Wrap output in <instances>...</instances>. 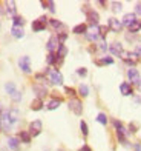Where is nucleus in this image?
Listing matches in <instances>:
<instances>
[{
    "instance_id": "cd10ccee",
    "label": "nucleus",
    "mask_w": 141,
    "mask_h": 151,
    "mask_svg": "<svg viewBox=\"0 0 141 151\" xmlns=\"http://www.w3.org/2000/svg\"><path fill=\"white\" fill-rule=\"evenodd\" d=\"M12 23H14V26H20V28H22V26L25 25V17L17 14V16L12 17Z\"/></svg>"
},
{
    "instance_id": "20e7f679",
    "label": "nucleus",
    "mask_w": 141,
    "mask_h": 151,
    "mask_svg": "<svg viewBox=\"0 0 141 151\" xmlns=\"http://www.w3.org/2000/svg\"><path fill=\"white\" fill-rule=\"evenodd\" d=\"M11 127H12V123L9 120V111L2 109V114H0V128H2L3 131H9Z\"/></svg>"
},
{
    "instance_id": "423d86ee",
    "label": "nucleus",
    "mask_w": 141,
    "mask_h": 151,
    "mask_svg": "<svg viewBox=\"0 0 141 151\" xmlns=\"http://www.w3.org/2000/svg\"><path fill=\"white\" fill-rule=\"evenodd\" d=\"M42 128H43L42 120H34V122H31V123H29V134H31V137L38 136L40 133H42Z\"/></svg>"
},
{
    "instance_id": "6ab92c4d",
    "label": "nucleus",
    "mask_w": 141,
    "mask_h": 151,
    "mask_svg": "<svg viewBox=\"0 0 141 151\" xmlns=\"http://www.w3.org/2000/svg\"><path fill=\"white\" fill-rule=\"evenodd\" d=\"M88 20L92 23V25H98V20H100V14L97 11H94V9H91V11H88Z\"/></svg>"
},
{
    "instance_id": "a19ab883",
    "label": "nucleus",
    "mask_w": 141,
    "mask_h": 151,
    "mask_svg": "<svg viewBox=\"0 0 141 151\" xmlns=\"http://www.w3.org/2000/svg\"><path fill=\"white\" fill-rule=\"evenodd\" d=\"M77 74L81 76V77H86V76H88V70H86V68H78V70H77Z\"/></svg>"
},
{
    "instance_id": "aec40b11",
    "label": "nucleus",
    "mask_w": 141,
    "mask_h": 151,
    "mask_svg": "<svg viewBox=\"0 0 141 151\" xmlns=\"http://www.w3.org/2000/svg\"><path fill=\"white\" fill-rule=\"evenodd\" d=\"M60 105H62V99H51L48 102V105H46V108H48L49 111H54V109H57Z\"/></svg>"
},
{
    "instance_id": "4be33fe9",
    "label": "nucleus",
    "mask_w": 141,
    "mask_h": 151,
    "mask_svg": "<svg viewBox=\"0 0 141 151\" xmlns=\"http://www.w3.org/2000/svg\"><path fill=\"white\" fill-rule=\"evenodd\" d=\"M18 140L23 142V143H29V142H31V134H29V131H20V133H18Z\"/></svg>"
},
{
    "instance_id": "bb28decb",
    "label": "nucleus",
    "mask_w": 141,
    "mask_h": 151,
    "mask_svg": "<svg viewBox=\"0 0 141 151\" xmlns=\"http://www.w3.org/2000/svg\"><path fill=\"white\" fill-rule=\"evenodd\" d=\"M140 29H141V20H135V22L129 26V32H132V34L138 32Z\"/></svg>"
},
{
    "instance_id": "4468645a",
    "label": "nucleus",
    "mask_w": 141,
    "mask_h": 151,
    "mask_svg": "<svg viewBox=\"0 0 141 151\" xmlns=\"http://www.w3.org/2000/svg\"><path fill=\"white\" fill-rule=\"evenodd\" d=\"M137 20V16H135V12H129V14H124L123 16V20H121V25L123 26H127V28H129V26Z\"/></svg>"
},
{
    "instance_id": "6e6552de",
    "label": "nucleus",
    "mask_w": 141,
    "mask_h": 151,
    "mask_svg": "<svg viewBox=\"0 0 141 151\" xmlns=\"http://www.w3.org/2000/svg\"><path fill=\"white\" fill-rule=\"evenodd\" d=\"M107 28L112 29L113 32H120L123 29V25H121V20H118L115 17H111L109 22H107Z\"/></svg>"
},
{
    "instance_id": "0eeeda50",
    "label": "nucleus",
    "mask_w": 141,
    "mask_h": 151,
    "mask_svg": "<svg viewBox=\"0 0 141 151\" xmlns=\"http://www.w3.org/2000/svg\"><path fill=\"white\" fill-rule=\"evenodd\" d=\"M18 66H20V70H22L23 73H26V74H29L32 71L31 70V59L28 56H23V57L18 59Z\"/></svg>"
},
{
    "instance_id": "2eb2a0df",
    "label": "nucleus",
    "mask_w": 141,
    "mask_h": 151,
    "mask_svg": "<svg viewBox=\"0 0 141 151\" xmlns=\"http://www.w3.org/2000/svg\"><path fill=\"white\" fill-rule=\"evenodd\" d=\"M8 147H9L11 151H18L20 150V140H18V137H14V136L8 137Z\"/></svg>"
},
{
    "instance_id": "a18cd8bd",
    "label": "nucleus",
    "mask_w": 141,
    "mask_h": 151,
    "mask_svg": "<svg viewBox=\"0 0 141 151\" xmlns=\"http://www.w3.org/2000/svg\"><path fill=\"white\" fill-rule=\"evenodd\" d=\"M78 151H92V148L89 147V145H83L81 148H80Z\"/></svg>"
},
{
    "instance_id": "49530a36",
    "label": "nucleus",
    "mask_w": 141,
    "mask_h": 151,
    "mask_svg": "<svg viewBox=\"0 0 141 151\" xmlns=\"http://www.w3.org/2000/svg\"><path fill=\"white\" fill-rule=\"evenodd\" d=\"M135 54H137L138 57H141V45H138V46H137V50H135Z\"/></svg>"
},
{
    "instance_id": "8fccbe9b",
    "label": "nucleus",
    "mask_w": 141,
    "mask_h": 151,
    "mask_svg": "<svg viewBox=\"0 0 141 151\" xmlns=\"http://www.w3.org/2000/svg\"><path fill=\"white\" fill-rule=\"evenodd\" d=\"M58 151H64V150H58Z\"/></svg>"
},
{
    "instance_id": "39448f33",
    "label": "nucleus",
    "mask_w": 141,
    "mask_h": 151,
    "mask_svg": "<svg viewBox=\"0 0 141 151\" xmlns=\"http://www.w3.org/2000/svg\"><path fill=\"white\" fill-rule=\"evenodd\" d=\"M46 25H48V17L42 16L40 19L34 20L31 26H32V31H34V32H40V31H45L46 29Z\"/></svg>"
},
{
    "instance_id": "a211bd4d",
    "label": "nucleus",
    "mask_w": 141,
    "mask_h": 151,
    "mask_svg": "<svg viewBox=\"0 0 141 151\" xmlns=\"http://www.w3.org/2000/svg\"><path fill=\"white\" fill-rule=\"evenodd\" d=\"M120 91H121L123 96H132L133 94V90H132V86L127 83V82H123L121 85H120Z\"/></svg>"
},
{
    "instance_id": "412c9836",
    "label": "nucleus",
    "mask_w": 141,
    "mask_h": 151,
    "mask_svg": "<svg viewBox=\"0 0 141 151\" xmlns=\"http://www.w3.org/2000/svg\"><path fill=\"white\" fill-rule=\"evenodd\" d=\"M11 34H12V37H16V39H22L25 36L23 28H20V26H12V28H11Z\"/></svg>"
},
{
    "instance_id": "4c0bfd02",
    "label": "nucleus",
    "mask_w": 141,
    "mask_h": 151,
    "mask_svg": "<svg viewBox=\"0 0 141 151\" xmlns=\"http://www.w3.org/2000/svg\"><path fill=\"white\" fill-rule=\"evenodd\" d=\"M117 137H118L120 143H123V145H126V143H127V140H126V134H123V133H117Z\"/></svg>"
},
{
    "instance_id": "9d476101",
    "label": "nucleus",
    "mask_w": 141,
    "mask_h": 151,
    "mask_svg": "<svg viewBox=\"0 0 141 151\" xmlns=\"http://www.w3.org/2000/svg\"><path fill=\"white\" fill-rule=\"evenodd\" d=\"M109 51L112 56H115V57H121V54L124 52L123 51V45L120 43V42H113L109 45Z\"/></svg>"
},
{
    "instance_id": "5701e85b",
    "label": "nucleus",
    "mask_w": 141,
    "mask_h": 151,
    "mask_svg": "<svg viewBox=\"0 0 141 151\" xmlns=\"http://www.w3.org/2000/svg\"><path fill=\"white\" fill-rule=\"evenodd\" d=\"M43 108V100L42 99H34L31 104V109L32 111H40V109Z\"/></svg>"
},
{
    "instance_id": "f3484780",
    "label": "nucleus",
    "mask_w": 141,
    "mask_h": 151,
    "mask_svg": "<svg viewBox=\"0 0 141 151\" xmlns=\"http://www.w3.org/2000/svg\"><path fill=\"white\" fill-rule=\"evenodd\" d=\"M5 6H6V12H8V14H11L12 17H14V16H17L16 2H11V0H8V2H5Z\"/></svg>"
},
{
    "instance_id": "f704fd0d",
    "label": "nucleus",
    "mask_w": 141,
    "mask_h": 151,
    "mask_svg": "<svg viewBox=\"0 0 141 151\" xmlns=\"http://www.w3.org/2000/svg\"><path fill=\"white\" fill-rule=\"evenodd\" d=\"M80 128H81V134H83V136H88V134H89V128H88V125H86L84 120L80 122Z\"/></svg>"
},
{
    "instance_id": "c85d7f7f",
    "label": "nucleus",
    "mask_w": 141,
    "mask_h": 151,
    "mask_svg": "<svg viewBox=\"0 0 141 151\" xmlns=\"http://www.w3.org/2000/svg\"><path fill=\"white\" fill-rule=\"evenodd\" d=\"M9 120H11V123L14 125V123L18 120V111L16 108H12V109H9Z\"/></svg>"
},
{
    "instance_id": "de8ad7c7",
    "label": "nucleus",
    "mask_w": 141,
    "mask_h": 151,
    "mask_svg": "<svg viewBox=\"0 0 141 151\" xmlns=\"http://www.w3.org/2000/svg\"><path fill=\"white\" fill-rule=\"evenodd\" d=\"M135 151H141V145H140V143H135Z\"/></svg>"
},
{
    "instance_id": "dca6fc26",
    "label": "nucleus",
    "mask_w": 141,
    "mask_h": 151,
    "mask_svg": "<svg viewBox=\"0 0 141 151\" xmlns=\"http://www.w3.org/2000/svg\"><path fill=\"white\" fill-rule=\"evenodd\" d=\"M46 62H48V65H62L63 63V59H58L55 52H49L48 57H46Z\"/></svg>"
},
{
    "instance_id": "a878e982",
    "label": "nucleus",
    "mask_w": 141,
    "mask_h": 151,
    "mask_svg": "<svg viewBox=\"0 0 141 151\" xmlns=\"http://www.w3.org/2000/svg\"><path fill=\"white\" fill-rule=\"evenodd\" d=\"M55 54H57V57H58V59H64V57H66V54H68V48H66L64 45H60Z\"/></svg>"
},
{
    "instance_id": "79ce46f5",
    "label": "nucleus",
    "mask_w": 141,
    "mask_h": 151,
    "mask_svg": "<svg viewBox=\"0 0 141 151\" xmlns=\"http://www.w3.org/2000/svg\"><path fill=\"white\" fill-rule=\"evenodd\" d=\"M135 16H141V3L140 2L135 5Z\"/></svg>"
},
{
    "instance_id": "3c124183",
    "label": "nucleus",
    "mask_w": 141,
    "mask_h": 151,
    "mask_svg": "<svg viewBox=\"0 0 141 151\" xmlns=\"http://www.w3.org/2000/svg\"><path fill=\"white\" fill-rule=\"evenodd\" d=\"M140 88H141V83H140Z\"/></svg>"
},
{
    "instance_id": "ea45409f",
    "label": "nucleus",
    "mask_w": 141,
    "mask_h": 151,
    "mask_svg": "<svg viewBox=\"0 0 141 151\" xmlns=\"http://www.w3.org/2000/svg\"><path fill=\"white\" fill-rule=\"evenodd\" d=\"M98 50H100V51H106V50H109V46H107V43L104 42V39L98 43Z\"/></svg>"
},
{
    "instance_id": "7ed1b4c3",
    "label": "nucleus",
    "mask_w": 141,
    "mask_h": 151,
    "mask_svg": "<svg viewBox=\"0 0 141 151\" xmlns=\"http://www.w3.org/2000/svg\"><path fill=\"white\" fill-rule=\"evenodd\" d=\"M98 37H101L100 26L98 25H91L88 28V31H86V39L91 40V42H95V40H98Z\"/></svg>"
},
{
    "instance_id": "ddd939ff",
    "label": "nucleus",
    "mask_w": 141,
    "mask_h": 151,
    "mask_svg": "<svg viewBox=\"0 0 141 151\" xmlns=\"http://www.w3.org/2000/svg\"><path fill=\"white\" fill-rule=\"evenodd\" d=\"M32 90H34V93L37 94V99H43L46 94H48V90H46V86H43L42 83H35L34 86H32Z\"/></svg>"
},
{
    "instance_id": "c03bdc74",
    "label": "nucleus",
    "mask_w": 141,
    "mask_h": 151,
    "mask_svg": "<svg viewBox=\"0 0 141 151\" xmlns=\"http://www.w3.org/2000/svg\"><path fill=\"white\" fill-rule=\"evenodd\" d=\"M48 8L51 9V12H55V3H54V2H49V5H48Z\"/></svg>"
},
{
    "instance_id": "c756f323",
    "label": "nucleus",
    "mask_w": 141,
    "mask_h": 151,
    "mask_svg": "<svg viewBox=\"0 0 141 151\" xmlns=\"http://www.w3.org/2000/svg\"><path fill=\"white\" fill-rule=\"evenodd\" d=\"M5 90H6V93H8V94L11 96L12 93H16V91H17V88H16V83H14V82H8V83L5 85Z\"/></svg>"
},
{
    "instance_id": "c9c22d12",
    "label": "nucleus",
    "mask_w": 141,
    "mask_h": 151,
    "mask_svg": "<svg viewBox=\"0 0 141 151\" xmlns=\"http://www.w3.org/2000/svg\"><path fill=\"white\" fill-rule=\"evenodd\" d=\"M11 99L14 100V102H20V100H22V94H20V91L12 93V94H11Z\"/></svg>"
},
{
    "instance_id": "e433bc0d",
    "label": "nucleus",
    "mask_w": 141,
    "mask_h": 151,
    "mask_svg": "<svg viewBox=\"0 0 141 151\" xmlns=\"http://www.w3.org/2000/svg\"><path fill=\"white\" fill-rule=\"evenodd\" d=\"M57 39H58V42H60V45H63V42H64L66 39H68V34H66V32H60L58 36H57Z\"/></svg>"
},
{
    "instance_id": "f8f14e48",
    "label": "nucleus",
    "mask_w": 141,
    "mask_h": 151,
    "mask_svg": "<svg viewBox=\"0 0 141 151\" xmlns=\"http://www.w3.org/2000/svg\"><path fill=\"white\" fill-rule=\"evenodd\" d=\"M121 59H124V62L127 65H130V66H133L137 63V60H138V56L135 52H123L121 54Z\"/></svg>"
},
{
    "instance_id": "7c9ffc66",
    "label": "nucleus",
    "mask_w": 141,
    "mask_h": 151,
    "mask_svg": "<svg viewBox=\"0 0 141 151\" xmlns=\"http://www.w3.org/2000/svg\"><path fill=\"white\" fill-rule=\"evenodd\" d=\"M111 8H112V11L117 14V12H120V11L123 9V3H121V2H112V3H111Z\"/></svg>"
},
{
    "instance_id": "f257e3e1",
    "label": "nucleus",
    "mask_w": 141,
    "mask_h": 151,
    "mask_svg": "<svg viewBox=\"0 0 141 151\" xmlns=\"http://www.w3.org/2000/svg\"><path fill=\"white\" fill-rule=\"evenodd\" d=\"M46 76H48L49 82L54 83V85H62L63 83V76H62V73L57 71V70H48V71H46Z\"/></svg>"
},
{
    "instance_id": "37998d69",
    "label": "nucleus",
    "mask_w": 141,
    "mask_h": 151,
    "mask_svg": "<svg viewBox=\"0 0 141 151\" xmlns=\"http://www.w3.org/2000/svg\"><path fill=\"white\" fill-rule=\"evenodd\" d=\"M129 129H130V133H137V125H135V123H129Z\"/></svg>"
},
{
    "instance_id": "1a4fd4ad",
    "label": "nucleus",
    "mask_w": 141,
    "mask_h": 151,
    "mask_svg": "<svg viewBox=\"0 0 141 151\" xmlns=\"http://www.w3.org/2000/svg\"><path fill=\"white\" fill-rule=\"evenodd\" d=\"M127 77H129V80L132 82L133 85H138L141 83V76L138 73V70H135V68H130L129 71H127Z\"/></svg>"
},
{
    "instance_id": "f03ea898",
    "label": "nucleus",
    "mask_w": 141,
    "mask_h": 151,
    "mask_svg": "<svg viewBox=\"0 0 141 151\" xmlns=\"http://www.w3.org/2000/svg\"><path fill=\"white\" fill-rule=\"evenodd\" d=\"M68 106H69V109L74 113V114H77V116H80L83 113V104H81V100L80 99H77V97H72L69 102H68Z\"/></svg>"
},
{
    "instance_id": "72a5a7b5",
    "label": "nucleus",
    "mask_w": 141,
    "mask_h": 151,
    "mask_svg": "<svg viewBox=\"0 0 141 151\" xmlns=\"http://www.w3.org/2000/svg\"><path fill=\"white\" fill-rule=\"evenodd\" d=\"M97 122L101 123V125H106V123H107V116H106L104 113H100V114L97 116Z\"/></svg>"
},
{
    "instance_id": "58836bf2",
    "label": "nucleus",
    "mask_w": 141,
    "mask_h": 151,
    "mask_svg": "<svg viewBox=\"0 0 141 151\" xmlns=\"http://www.w3.org/2000/svg\"><path fill=\"white\" fill-rule=\"evenodd\" d=\"M64 93L69 94V96H72V97H75V94H77V91L74 90V88H69V86H64Z\"/></svg>"
},
{
    "instance_id": "09e8293b",
    "label": "nucleus",
    "mask_w": 141,
    "mask_h": 151,
    "mask_svg": "<svg viewBox=\"0 0 141 151\" xmlns=\"http://www.w3.org/2000/svg\"><path fill=\"white\" fill-rule=\"evenodd\" d=\"M135 102H137V104H140V105H141V97H135Z\"/></svg>"
},
{
    "instance_id": "473e14b6",
    "label": "nucleus",
    "mask_w": 141,
    "mask_h": 151,
    "mask_svg": "<svg viewBox=\"0 0 141 151\" xmlns=\"http://www.w3.org/2000/svg\"><path fill=\"white\" fill-rule=\"evenodd\" d=\"M113 59L112 57H103L101 60H97V65H112Z\"/></svg>"
},
{
    "instance_id": "9b49d317",
    "label": "nucleus",
    "mask_w": 141,
    "mask_h": 151,
    "mask_svg": "<svg viewBox=\"0 0 141 151\" xmlns=\"http://www.w3.org/2000/svg\"><path fill=\"white\" fill-rule=\"evenodd\" d=\"M58 46H60V42H58L57 36H52V37H49L48 43H46V48H48V51H49V52H57Z\"/></svg>"
},
{
    "instance_id": "393cba45",
    "label": "nucleus",
    "mask_w": 141,
    "mask_h": 151,
    "mask_svg": "<svg viewBox=\"0 0 141 151\" xmlns=\"http://www.w3.org/2000/svg\"><path fill=\"white\" fill-rule=\"evenodd\" d=\"M86 31H88L86 23H80L77 26H74V34H86Z\"/></svg>"
},
{
    "instance_id": "b1692460",
    "label": "nucleus",
    "mask_w": 141,
    "mask_h": 151,
    "mask_svg": "<svg viewBox=\"0 0 141 151\" xmlns=\"http://www.w3.org/2000/svg\"><path fill=\"white\" fill-rule=\"evenodd\" d=\"M48 22H49V25L52 26V28L54 29H64V25L62 23V22H60V20H57V19H51V20H48Z\"/></svg>"
},
{
    "instance_id": "2f4dec72",
    "label": "nucleus",
    "mask_w": 141,
    "mask_h": 151,
    "mask_svg": "<svg viewBox=\"0 0 141 151\" xmlns=\"http://www.w3.org/2000/svg\"><path fill=\"white\" fill-rule=\"evenodd\" d=\"M78 93H80L81 97H88V96H89V88L86 85H80L78 86Z\"/></svg>"
}]
</instances>
